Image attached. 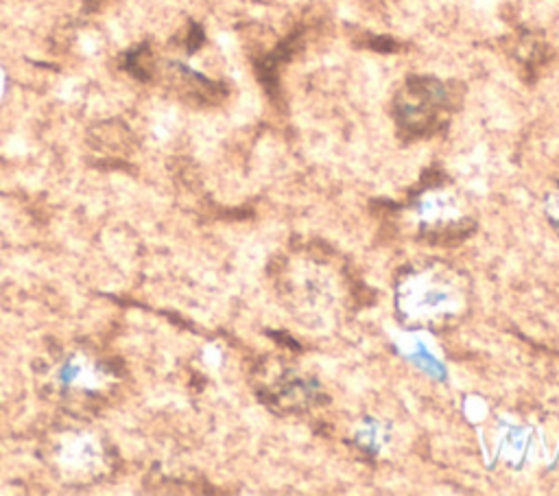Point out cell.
I'll return each mask as SVG.
<instances>
[{
	"label": "cell",
	"instance_id": "6da1fadb",
	"mask_svg": "<svg viewBox=\"0 0 559 496\" xmlns=\"http://www.w3.org/2000/svg\"><path fill=\"white\" fill-rule=\"evenodd\" d=\"M467 306L461 273L428 264L411 271L397 286V310L415 326H448Z\"/></svg>",
	"mask_w": 559,
	"mask_h": 496
}]
</instances>
